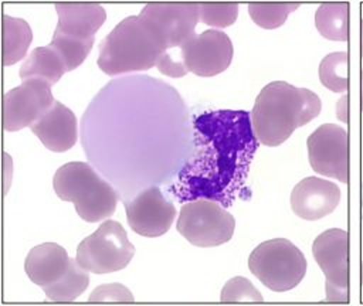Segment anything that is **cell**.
Returning <instances> with one entry per match:
<instances>
[{
    "label": "cell",
    "mask_w": 363,
    "mask_h": 306,
    "mask_svg": "<svg viewBox=\"0 0 363 306\" xmlns=\"http://www.w3.org/2000/svg\"><path fill=\"white\" fill-rule=\"evenodd\" d=\"M251 113L211 110L193 122V150L170 186L180 203L206 198L233 205L245 186L257 150Z\"/></svg>",
    "instance_id": "cell-1"
},
{
    "label": "cell",
    "mask_w": 363,
    "mask_h": 306,
    "mask_svg": "<svg viewBox=\"0 0 363 306\" xmlns=\"http://www.w3.org/2000/svg\"><path fill=\"white\" fill-rule=\"evenodd\" d=\"M322 109L319 96L285 81L265 85L255 98L251 122L255 137L265 146H279L296 128L315 119Z\"/></svg>",
    "instance_id": "cell-2"
},
{
    "label": "cell",
    "mask_w": 363,
    "mask_h": 306,
    "mask_svg": "<svg viewBox=\"0 0 363 306\" xmlns=\"http://www.w3.org/2000/svg\"><path fill=\"white\" fill-rule=\"evenodd\" d=\"M167 50L163 35L149 18L129 16L101 41L96 64L106 75L145 71L157 67Z\"/></svg>",
    "instance_id": "cell-3"
},
{
    "label": "cell",
    "mask_w": 363,
    "mask_h": 306,
    "mask_svg": "<svg viewBox=\"0 0 363 306\" xmlns=\"http://www.w3.org/2000/svg\"><path fill=\"white\" fill-rule=\"evenodd\" d=\"M52 187L61 200L74 204L77 214L86 222L102 221L116 210L118 193L88 163L62 164L54 173Z\"/></svg>",
    "instance_id": "cell-4"
},
{
    "label": "cell",
    "mask_w": 363,
    "mask_h": 306,
    "mask_svg": "<svg viewBox=\"0 0 363 306\" xmlns=\"http://www.w3.org/2000/svg\"><path fill=\"white\" fill-rule=\"evenodd\" d=\"M248 268L264 286L274 292L296 288L306 273V258L286 238H274L257 245L248 258Z\"/></svg>",
    "instance_id": "cell-5"
},
{
    "label": "cell",
    "mask_w": 363,
    "mask_h": 306,
    "mask_svg": "<svg viewBox=\"0 0 363 306\" xmlns=\"http://www.w3.org/2000/svg\"><path fill=\"white\" fill-rule=\"evenodd\" d=\"M133 255L135 246L125 228L115 220H106L79 242L75 261L85 271L102 275L126 268Z\"/></svg>",
    "instance_id": "cell-6"
},
{
    "label": "cell",
    "mask_w": 363,
    "mask_h": 306,
    "mask_svg": "<svg viewBox=\"0 0 363 306\" xmlns=\"http://www.w3.org/2000/svg\"><path fill=\"white\" fill-rule=\"evenodd\" d=\"M176 228L190 244L211 248L233 238L235 220L221 204L199 198L182 205Z\"/></svg>",
    "instance_id": "cell-7"
},
{
    "label": "cell",
    "mask_w": 363,
    "mask_h": 306,
    "mask_svg": "<svg viewBox=\"0 0 363 306\" xmlns=\"http://www.w3.org/2000/svg\"><path fill=\"white\" fill-rule=\"evenodd\" d=\"M312 255L325 275L326 302H347L350 283L347 231L330 228L319 234L313 239Z\"/></svg>",
    "instance_id": "cell-8"
},
{
    "label": "cell",
    "mask_w": 363,
    "mask_h": 306,
    "mask_svg": "<svg viewBox=\"0 0 363 306\" xmlns=\"http://www.w3.org/2000/svg\"><path fill=\"white\" fill-rule=\"evenodd\" d=\"M306 147L312 170L343 184L349 181V135L345 128L320 125L309 135Z\"/></svg>",
    "instance_id": "cell-9"
},
{
    "label": "cell",
    "mask_w": 363,
    "mask_h": 306,
    "mask_svg": "<svg viewBox=\"0 0 363 306\" xmlns=\"http://www.w3.org/2000/svg\"><path fill=\"white\" fill-rule=\"evenodd\" d=\"M55 102L51 85L41 79H26L3 96V128L17 132L30 128Z\"/></svg>",
    "instance_id": "cell-10"
},
{
    "label": "cell",
    "mask_w": 363,
    "mask_h": 306,
    "mask_svg": "<svg viewBox=\"0 0 363 306\" xmlns=\"http://www.w3.org/2000/svg\"><path fill=\"white\" fill-rule=\"evenodd\" d=\"M230 37L216 28L194 34L182 45L183 65L199 76H214L225 71L233 60Z\"/></svg>",
    "instance_id": "cell-11"
},
{
    "label": "cell",
    "mask_w": 363,
    "mask_h": 306,
    "mask_svg": "<svg viewBox=\"0 0 363 306\" xmlns=\"http://www.w3.org/2000/svg\"><path fill=\"white\" fill-rule=\"evenodd\" d=\"M126 218L133 232L155 238L166 234L176 217V207L157 187H149L125 203Z\"/></svg>",
    "instance_id": "cell-12"
},
{
    "label": "cell",
    "mask_w": 363,
    "mask_h": 306,
    "mask_svg": "<svg viewBox=\"0 0 363 306\" xmlns=\"http://www.w3.org/2000/svg\"><path fill=\"white\" fill-rule=\"evenodd\" d=\"M139 14L159 28L167 48L182 47L193 37L200 18L199 3H149Z\"/></svg>",
    "instance_id": "cell-13"
},
{
    "label": "cell",
    "mask_w": 363,
    "mask_h": 306,
    "mask_svg": "<svg viewBox=\"0 0 363 306\" xmlns=\"http://www.w3.org/2000/svg\"><path fill=\"white\" fill-rule=\"evenodd\" d=\"M340 188L315 176L301 180L291 193V208L302 220L315 221L329 215L340 203Z\"/></svg>",
    "instance_id": "cell-14"
},
{
    "label": "cell",
    "mask_w": 363,
    "mask_h": 306,
    "mask_svg": "<svg viewBox=\"0 0 363 306\" xmlns=\"http://www.w3.org/2000/svg\"><path fill=\"white\" fill-rule=\"evenodd\" d=\"M31 132L51 152H67L78 139V122L74 112L60 101L30 126Z\"/></svg>",
    "instance_id": "cell-15"
},
{
    "label": "cell",
    "mask_w": 363,
    "mask_h": 306,
    "mask_svg": "<svg viewBox=\"0 0 363 306\" xmlns=\"http://www.w3.org/2000/svg\"><path fill=\"white\" fill-rule=\"evenodd\" d=\"M72 258L67 251L55 242H44L30 249L26 256L24 271L28 279L47 289L58 283L68 272Z\"/></svg>",
    "instance_id": "cell-16"
},
{
    "label": "cell",
    "mask_w": 363,
    "mask_h": 306,
    "mask_svg": "<svg viewBox=\"0 0 363 306\" xmlns=\"http://www.w3.org/2000/svg\"><path fill=\"white\" fill-rule=\"evenodd\" d=\"M57 31L67 35L91 40L106 20L105 8L98 3H57Z\"/></svg>",
    "instance_id": "cell-17"
},
{
    "label": "cell",
    "mask_w": 363,
    "mask_h": 306,
    "mask_svg": "<svg viewBox=\"0 0 363 306\" xmlns=\"http://www.w3.org/2000/svg\"><path fill=\"white\" fill-rule=\"evenodd\" d=\"M67 72L65 64L58 52L51 47L34 48L27 60L20 67L18 75L21 79H41L50 85L57 84Z\"/></svg>",
    "instance_id": "cell-18"
},
{
    "label": "cell",
    "mask_w": 363,
    "mask_h": 306,
    "mask_svg": "<svg viewBox=\"0 0 363 306\" xmlns=\"http://www.w3.org/2000/svg\"><path fill=\"white\" fill-rule=\"evenodd\" d=\"M3 64L13 65L23 60L31 40L33 31L28 23L18 17L3 16Z\"/></svg>",
    "instance_id": "cell-19"
},
{
    "label": "cell",
    "mask_w": 363,
    "mask_h": 306,
    "mask_svg": "<svg viewBox=\"0 0 363 306\" xmlns=\"http://www.w3.org/2000/svg\"><path fill=\"white\" fill-rule=\"evenodd\" d=\"M315 26L322 37L332 41L349 38V3H323L315 13Z\"/></svg>",
    "instance_id": "cell-20"
},
{
    "label": "cell",
    "mask_w": 363,
    "mask_h": 306,
    "mask_svg": "<svg viewBox=\"0 0 363 306\" xmlns=\"http://www.w3.org/2000/svg\"><path fill=\"white\" fill-rule=\"evenodd\" d=\"M89 283L88 271L81 268L75 259H72L67 275L55 285L43 289L47 299L58 303H67L75 300Z\"/></svg>",
    "instance_id": "cell-21"
},
{
    "label": "cell",
    "mask_w": 363,
    "mask_h": 306,
    "mask_svg": "<svg viewBox=\"0 0 363 306\" xmlns=\"http://www.w3.org/2000/svg\"><path fill=\"white\" fill-rule=\"evenodd\" d=\"M94 41L95 38L81 40L55 30L52 34V40L48 45H51L62 58L67 71H72L79 67L88 57L92 50Z\"/></svg>",
    "instance_id": "cell-22"
},
{
    "label": "cell",
    "mask_w": 363,
    "mask_h": 306,
    "mask_svg": "<svg viewBox=\"0 0 363 306\" xmlns=\"http://www.w3.org/2000/svg\"><path fill=\"white\" fill-rule=\"evenodd\" d=\"M319 79L332 92H345L349 88L347 52L336 51L328 54L319 65Z\"/></svg>",
    "instance_id": "cell-23"
},
{
    "label": "cell",
    "mask_w": 363,
    "mask_h": 306,
    "mask_svg": "<svg viewBox=\"0 0 363 306\" xmlns=\"http://www.w3.org/2000/svg\"><path fill=\"white\" fill-rule=\"evenodd\" d=\"M298 7L299 3H250L248 13L257 26L272 30L281 27Z\"/></svg>",
    "instance_id": "cell-24"
},
{
    "label": "cell",
    "mask_w": 363,
    "mask_h": 306,
    "mask_svg": "<svg viewBox=\"0 0 363 306\" xmlns=\"http://www.w3.org/2000/svg\"><path fill=\"white\" fill-rule=\"evenodd\" d=\"M200 20L211 27L224 28L231 26L238 16L237 3H199Z\"/></svg>",
    "instance_id": "cell-25"
},
{
    "label": "cell",
    "mask_w": 363,
    "mask_h": 306,
    "mask_svg": "<svg viewBox=\"0 0 363 306\" xmlns=\"http://www.w3.org/2000/svg\"><path fill=\"white\" fill-rule=\"evenodd\" d=\"M224 303L237 302H262L264 298L259 290L244 276H234L225 282L220 295Z\"/></svg>",
    "instance_id": "cell-26"
},
{
    "label": "cell",
    "mask_w": 363,
    "mask_h": 306,
    "mask_svg": "<svg viewBox=\"0 0 363 306\" xmlns=\"http://www.w3.org/2000/svg\"><path fill=\"white\" fill-rule=\"evenodd\" d=\"M135 298L132 295V292L123 286L122 283H105V285H99L96 286L89 298L88 302L92 303H101V302H133Z\"/></svg>",
    "instance_id": "cell-27"
},
{
    "label": "cell",
    "mask_w": 363,
    "mask_h": 306,
    "mask_svg": "<svg viewBox=\"0 0 363 306\" xmlns=\"http://www.w3.org/2000/svg\"><path fill=\"white\" fill-rule=\"evenodd\" d=\"M360 108L363 112V69H362V79H360Z\"/></svg>",
    "instance_id": "cell-28"
},
{
    "label": "cell",
    "mask_w": 363,
    "mask_h": 306,
    "mask_svg": "<svg viewBox=\"0 0 363 306\" xmlns=\"http://www.w3.org/2000/svg\"><path fill=\"white\" fill-rule=\"evenodd\" d=\"M360 52H362V58H363V20L360 24Z\"/></svg>",
    "instance_id": "cell-29"
},
{
    "label": "cell",
    "mask_w": 363,
    "mask_h": 306,
    "mask_svg": "<svg viewBox=\"0 0 363 306\" xmlns=\"http://www.w3.org/2000/svg\"><path fill=\"white\" fill-rule=\"evenodd\" d=\"M362 217H363V183H362Z\"/></svg>",
    "instance_id": "cell-30"
}]
</instances>
